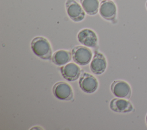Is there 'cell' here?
<instances>
[{"label":"cell","instance_id":"1","mask_svg":"<svg viewBox=\"0 0 147 130\" xmlns=\"http://www.w3.org/2000/svg\"><path fill=\"white\" fill-rule=\"evenodd\" d=\"M31 49L35 55L42 60L52 58V49L49 41L42 37L34 38L30 44Z\"/></svg>","mask_w":147,"mask_h":130},{"label":"cell","instance_id":"2","mask_svg":"<svg viewBox=\"0 0 147 130\" xmlns=\"http://www.w3.org/2000/svg\"><path fill=\"white\" fill-rule=\"evenodd\" d=\"M72 57L75 63L80 65H86L91 60L92 52L87 47L77 46L72 49Z\"/></svg>","mask_w":147,"mask_h":130},{"label":"cell","instance_id":"3","mask_svg":"<svg viewBox=\"0 0 147 130\" xmlns=\"http://www.w3.org/2000/svg\"><path fill=\"white\" fill-rule=\"evenodd\" d=\"M52 91L54 96L59 100L69 101L73 99L72 89L65 82L60 81L56 83L53 86Z\"/></svg>","mask_w":147,"mask_h":130},{"label":"cell","instance_id":"4","mask_svg":"<svg viewBox=\"0 0 147 130\" xmlns=\"http://www.w3.org/2000/svg\"><path fill=\"white\" fill-rule=\"evenodd\" d=\"M65 9L68 15L72 21L78 22L84 18L85 13L83 7L75 0H67Z\"/></svg>","mask_w":147,"mask_h":130},{"label":"cell","instance_id":"5","mask_svg":"<svg viewBox=\"0 0 147 130\" xmlns=\"http://www.w3.org/2000/svg\"><path fill=\"white\" fill-rule=\"evenodd\" d=\"M79 84L80 89L87 93H92L95 92L98 86L96 78L92 75L84 72L79 77Z\"/></svg>","mask_w":147,"mask_h":130},{"label":"cell","instance_id":"6","mask_svg":"<svg viewBox=\"0 0 147 130\" xmlns=\"http://www.w3.org/2000/svg\"><path fill=\"white\" fill-rule=\"evenodd\" d=\"M111 90L113 94L118 98L129 99L131 96L130 85L122 80L114 81L111 85Z\"/></svg>","mask_w":147,"mask_h":130},{"label":"cell","instance_id":"7","mask_svg":"<svg viewBox=\"0 0 147 130\" xmlns=\"http://www.w3.org/2000/svg\"><path fill=\"white\" fill-rule=\"evenodd\" d=\"M79 42L90 48H94L96 46L98 42V37L95 33L89 29H83L81 30L77 36Z\"/></svg>","mask_w":147,"mask_h":130},{"label":"cell","instance_id":"8","mask_svg":"<svg viewBox=\"0 0 147 130\" xmlns=\"http://www.w3.org/2000/svg\"><path fill=\"white\" fill-rule=\"evenodd\" d=\"M99 14L102 17L108 21H113L117 14L115 4L110 0H103L99 5Z\"/></svg>","mask_w":147,"mask_h":130},{"label":"cell","instance_id":"9","mask_svg":"<svg viewBox=\"0 0 147 130\" xmlns=\"http://www.w3.org/2000/svg\"><path fill=\"white\" fill-rule=\"evenodd\" d=\"M62 76L67 81H74L80 75V69L76 64L71 62L60 68Z\"/></svg>","mask_w":147,"mask_h":130},{"label":"cell","instance_id":"10","mask_svg":"<svg viewBox=\"0 0 147 130\" xmlns=\"http://www.w3.org/2000/svg\"><path fill=\"white\" fill-rule=\"evenodd\" d=\"M110 109L115 112L129 113L133 111V106L131 103L122 98H115L110 102Z\"/></svg>","mask_w":147,"mask_h":130},{"label":"cell","instance_id":"11","mask_svg":"<svg viewBox=\"0 0 147 130\" xmlns=\"http://www.w3.org/2000/svg\"><path fill=\"white\" fill-rule=\"evenodd\" d=\"M90 66L93 73L95 74H102L107 67V62L104 56L98 52H95Z\"/></svg>","mask_w":147,"mask_h":130},{"label":"cell","instance_id":"12","mask_svg":"<svg viewBox=\"0 0 147 130\" xmlns=\"http://www.w3.org/2000/svg\"><path fill=\"white\" fill-rule=\"evenodd\" d=\"M72 54L69 51L60 50L55 52L52 56V62L56 65L61 66L68 63L71 60Z\"/></svg>","mask_w":147,"mask_h":130},{"label":"cell","instance_id":"13","mask_svg":"<svg viewBox=\"0 0 147 130\" xmlns=\"http://www.w3.org/2000/svg\"><path fill=\"white\" fill-rule=\"evenodd\" d=\"M84 11L88 15L96 14L99 10L98 0H80Z\"/></svg>","mask_w":147,"mask_h":130},{"label":"cell","instance_id":"14","mask_svg":"<svg viewBox=\"0 0 147 130\" xmlns=\"http://www.w3.org/2000/svg\"><path fill=\"white\" fill-rule=\"evenodd\" d=\"M146 124H147V115H146Z\"/></svg>","mask_w":147,"mask_h":130},{"label":"cell","instance_id":"15","mask_svg":"<svg viewBox=\"0 0 147 130\" xmlns=\"http://www.w3.org/2000/svg\"><path fill=\"white\" fill-rule=\"evenodd\" d=\"M146 8H147V1H146Z\"/></svg>","mask_w":147,"mask_h":130}]
</instances>
